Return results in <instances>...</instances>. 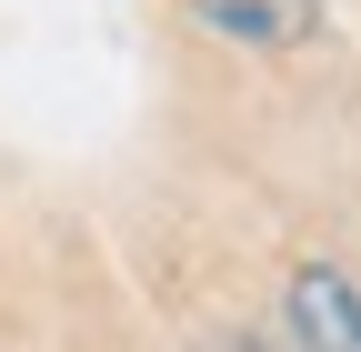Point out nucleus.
Returning a JSON list of instances; mask_svg holds the SVG:
<instances>
[{"instance_id":"2","label":"nucleus","mask_w":361,"mask_h":352,"mask_svg":"<svg viewBox=\"0 0 361 352\" xmlns=\"http://www.w3.org/2000/svg\"><path fill=\"white\" fill-rule=\"evenodd\" d=\"M191 20L241 40V51H301L322 30V0H191Z\"/></svg>"},{"instance_id":"1","label":"nucleus","mask_w":361,"mask_h":352,"mask_svg":"<svg viewBox=\"0 0 361 352\" xmlns=\"http://www.w3.org/2000/svg\"><path fill=\"white\" fill-rule=\"evenodd\" d=\"M281 322H291V352H361V282L341 262H301L281 292Z\"/></svg>"}]
</instances>
